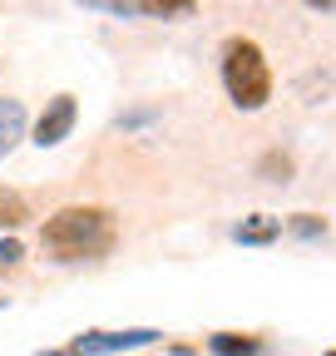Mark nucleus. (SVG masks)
Here are the masks:
<instances>
[{
  "mask_svg": "<svg viewBox=\"0 0 336 356\" xmlns=\"http://www.w3.org/2000/svg\"><path fill=\"white\" fill-rule=\"evenodd\" d=\"M40 248L55 262H90L114 248V213L109 208H60L40 228Z\"/></svg>",
  "mask_w": 336,
  "mask_h": 356,
  "instance_id": "nucleus-1",
  "label": "nucleus"
},
{
  "mask_svg": "<svg viewBox=\"0 0 336 356\" xmlns=\"http://www.w3.org/2000/svg\"><path fill=\"white\" fill-rule=\"evenodd\" d=\"M223 89H228V99L237 109H247V114H258L272 99V70H267V55H262L258 40L233 35L223 44Z\"/></svg>",
  "mask_w": 336,
  "mask_h": 356,
  "instance_id": "nucleus-2",
  "label": "nucleus"
},
{
  "mask_svg": "<svg viewBox=\"0 0 336 356\" xmlns=\"http://www.w3.org/2000/svg\"><path fill=\"white\" fill-rule=\"evenodd\" d=\"M158 332L153 327H134V332H84L74 337L69 356H109V351H134V346H153Z\"/></svg>",
  "mask_w": 336,
  "mask_h": 356,
  "instance_id": "nucleus-3",
  "label": "nucleus"
},
{
  "mask_svg": "<svg viewBox=\"0 0 336 356\" xmlns=\"http://www.w3.org/2000/svg\"><path fill=\"white\" fill-rule=\"evenodd\" d=\"M74 119H79L74 95H55V99L45 104V114L35 119V144H40V149L65 144V139H69V129H74Z\"/></svg>",
  "mask_w": 336,
  "mask_h": 356,
  "instance_id": "nucleus-4",
  "label": "nucleus"
},
{
  "mask_svg": "<svg viewBox=\"0 0 336 356\" xmlns=\"http://www.w3.org/2000/svg\"><path fill=\"white\" fill-rule=\"evenodd\" d=\"M20 139H25V104L0 95V159H10Z\"/></svg>",
  "mask_w": 336,
  "mask_h": 356,
  "instance_id": "nucleus-5",
  "label": "nucleus"
},
{
  "mask_svg": "<svg viewBox=\"0 0 336 356\" xmlns=\"http://www.w3.org/2000/svg\"><path fill=\"white\" fill-rule=\"evenodd\" d=\"M277 233H282V218H272V213H252V218H242L233 228L237 243H272Z\"/></svg>",
  "mask_w": 336,
  "mask_h": 356,
  "instance_id": "nucleus-6",
  "label": "nucleus"
},
{
  "mask_svg": "<svg viewBox=\"0 0 336 356\" xmlns=\"http://www.w3.org/2000/svg\"><path fill=\"white\" fill-rule=\"evenodd\" d=\"M208 351H213V356H267L258 337H237V332H218V337H208Z\"/></svg>",
  "mask_w": 336,
  "mask_h": 356,
  "instance_id": "nucleus-7",
  "label": "nucleus"
},
{
  "mask_svg": "<svg viewBox=\"0 0 336 356\" xmlns=\"http://www.w3.org/2000/svg\"><path fill=\"white\" fill-rule=\"evenodd\" d=\"M193 10H198V0H139V15H153V20H178Z\"/></svg>",
  "mask_w": 336,
  "mask_h": 356,
  "instance_id": "nucleus-8",
  "label": "nucleus"
},
{
  "mask_svg": "<svg viewBox=\"0 0 336 356\" xmlns=\"http://www.w3.org/2000/svg\"><path fill=\"white\" fill-rule=\"evenodd\" d=\"M287 233H297V238H321V233H326V218L297 213V218H287Z\"/></svg>",
  "mask_w": 336,
  "mask_h": 356,
  "instance_id": "nucleus-9",
  "label": "nucleus"
},
{
  "mask_svg": "<svg viewBox=\"0 0 336 356\" xmlns=\"http://www.w3.org/2000/svg\"><path fill=\"white\" fill-rule=\"evenodd\" d=\"M20 218H25V203H20L15 193H6V188H0V228H15Z\"/></svg>",
  "mask_w": 336,
  "mask_h": 356,
  "instance_id": "nucleus-10",
  "label": "nucleus"
},
{
  "mask_svg": "<svg viewBox=\"0 0 336 356\" xmlns=\"http://www.w3.org/2000/svg\"><path fill=\"white\" fill-rule=\"evenodd\" d=\"M79 6H90V10H109V15H139V0H79Z\"/></svg>",
  "mask_w": 336,
  "mask_h": 356,
  "instance_id": "nucleus-11",
  "label": "nucleus"
},
{
  "mask_svg": "<svg viewBox=\"0 0 336 356\" xmlns=\"http://www.w3.org/2000/svg\"><path fill=\"white\" fill-rule=\"evenodd\" d=\"M20 257H25V248H20L15 238H6V243H0V267H15Z\"/></svg>",
  "mask_w": 336,
  "mask_h": 356,
  "instance_id": "nucleus-12",
  "label": "nucleus"
},
{
  "mask_svg": "<svg viewBox=\"0 0 336 356\" xmlns=\"http://www.w3.org/2000/svg\"><path fill=\"white\" fill-rule=\"evenodd\" d=\"M262 173H282V184H287V173H292V159H282V154H267V159H262Z\"/></svg>",
  "mask_w": 336,
  "mask_h": 356,
  "instance_id": "nucleus-13",
  "label": "nucleus"
},
{
  "mask_svg": "<svg viewBox=\"0 0 336 356\" xmlns=\"http://www.w3.org/2000/svg\"><path fill=\"white\" fill-rule=\"evenodd\" d=\"M149 119H153V109H134V114L119 119V129H139V124H149Z\"/></svg>",
  "mask_w": 336,
  "mask_h": 356,
  "instance_id": "nucleus-14",
  "label": "nucleus"
},
{
  "mask_svg": "<svg viewBox=\"0 0 336 356\" xmlns=\"http://www.w3.org/2000/svg\"><path fill=\"white\" fill-rule=\"evenodd\" d=\"M302 6H307V10H321V15H331V10H336V0H302Z\"/></svg>",
  "mask_w": 336,
  "mask_h": 356,
  "instance_id": "nucleus-15",
  "label": "nucleus"
},
{
  "mask_svg": "<svg viewBox=\"0 0 336 356\" xmlns=\"http://www.w3.org/2000/svg\"><path fill=\"white\" fill-rule=\"evenodd\" d=\"M45 356H69V351H45Z\"/></svg>",
  "mask_w": 336,
  "mask_h": 356,
  "instance_id": "nucleus-16",
  "label": "nucleus"
}]
</instances>
